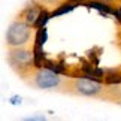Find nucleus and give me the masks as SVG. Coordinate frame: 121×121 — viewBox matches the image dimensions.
<instances>
[{
	"label": "nucleus",
	"instance_id": "obj_1",
	"mask_svg": "<svg viewBox=\"0 0 121 121\" xmlns=\"http://www.w3.org/2000/svg\"><path fill=\"white\" fill-rule=\"evenodd\" d=\"M63 93L73 96L93 97V99H109V85L91 79V78H67Z\"/></svg>",
	"mask_w": 121,
	"mask_h": 121
},
{
	"label": "nucleus",
	"instance_id": "obj_2",
	"mask_svg": "<svg viewBox=\"0 0 121 121\" xmlns=\"http://www.w3.org/2000/svg\"><path fill=\"white\" fill-rule=\"evenodd\" d=\"M24 81L30 87L38 90H52V91H64L67 78L61 76L60 73L51 70L46 67H35Z\"/></svg>",
	"mask_w": 121,
	"mask_h": 121
},
{
	"label": "nucleus",
	"instance_id": "obj_3",
	"mask_svg": "<svg viewBox=\"0 0 121 121\" xmlns=\"http://www.w3.org/2000/svg\"><path fill=\"white\" fill-rule=\"evenodd\" d=\"M35 29L36 27L30 26L21 18H17L8 26L6 30V46L8 48H18V46H27L33 45L35 40Z\"/></svg>",
	"mask_w": 121,
	"mask_h": 121
},
{
	"label": "nucleus",
	"instance_id": "obj_4",
	"mask_svg": "<svg viewBox=\"0 0 121 121\" xmlns=\"http://www.w3.org/2000/svg\"><path fill=\"white\" fill-rule=\"evenodd\" d=\"M8 63L22 79L36 67L35 66V49L31 45L18 46L8 49Z\"/></svg>",
	"mask_w": 121,
	"mask_h": 121
},
{
	"label": "nucleus",
	"instance_id": "obj_5",
	"mask_svg": "<svg viewBox=\"0 0 121 121\" xmlns=\"http://www.w3.org/2000/svg\"><path fill=\"white\" fill-rule=\"evenodd\" d=\"M43 11H45V8L42 6L39 2L31 0V3L27 4V6L20 12V15L17 18H21V20H24L26 22H29L30 26L36 27L38 22H39V18L42 17V13H43Z\"/></svg>",
	"mask_w": 121,
	"mask_h": 121
},
{
	"label": "nucleus",
	"instance_id": "obj_6",
	"mask_svg": "<svg viewBox=\"0 0 121 121\" xmlns=\"http://www.w3.org/2000/svg\"><path fill=\"white\" fill-rule=\"evenodd\" d=\"M36 2H39L46 11H54V9H57L60 4L64 3L66 0H36Z\"/></svg>",
	"mask_w": 121,
	"mask_h": 121
},
{
	"label": "nucleus",
	"instance_id": "obj_7",
	"mask_svg": "<svg viewBox=\"0 0 121 121\" xmlns=\"http://www.w3.org/2000/svg\"><path fill=\"white\" fill-rule=\"evenodd\" d=\"M73 8H75V6H73V2H70V0H66V2L61 3L57 9H54L52 15H55V17H57V15H63V13H66V12H69V11H72Z\"/></svg>",
	"mask_w": 121,
	"mask_h": 121
},
{
	"label": "nucleus",
	"instance_id": "obj_8",
	"mask_svg": "<svg viewBox=\"0 0 121 121\" xmlns=\"http://www.w3.org/2000/svg\"><path fill=\"white\" fill-rule=\"evenodd\" d=\"M97 2L100 3H105V4H117L120 0H97Z\"/></svg>",
	"mask_w": 121,
	"mask_h": 121
},
{
	"label": "nucleus",
	"instance_id": "obj_9",
	"mask_svg": "<svg viewBox=\"0 0 121 121\" xmlns=\"http://www.w3.org/2000/svg\"><path fill=\"white\" fill-rule=\"evenodd\" d=\"M115 9H117V13H118V17L121 18V0H120V2H118L117 4H115Z\"/></svg>",
	"mask_w": 121,
	"mask_h": 121
},
{
	"label": "nucleus",
	"instance_id": "obj_10",
	"mask_svg": "<svg viewBox=\"0 0 121 121\" xmlns=\"http://www.w3.org/2000/svg\"><path fill=\"white\" fill-rule=\"evenodd\" d=\"M70 2H78V0H70Z\"/></svg>",
	"mask_w": 121,
	"mask_h": 121
}]
</instances>
